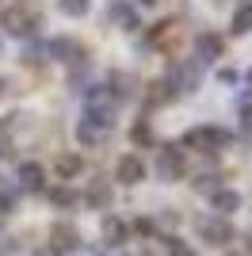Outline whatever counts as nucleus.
<instances>
[{
    "instance_id": "obj_8",
    "label": "nucleus",
    "mask_w": 252,
    "mask_h": 256,
    "mask_svg": "<svg viewBox=\"0 0 252 256\" xmlns=\"http://www.w3.org/2000/svg\"><path fill=\"white\" fill-rule=\"evenodd\" d=\"M42 180H46V168L34 164V160L16 168V192H42Z\"/></svg>"
},
{
    "instance_id": "obj_6",
    "label": "nucleus",
    "mask_w": 252,
    "mask_h": 256,
    "mask_svg": "<svg viewBox=\"0 0 252 256\" xmlns=\"http://www.w3.org/2000/svg\"><path fill=\"white\" fill-rule=\"evenodd\" d=\"M46 241H50V252H54V256H69V252H76V248H80V234H76L73 222H54Z\"/></svg>"
},
{
    "instance_id": "obj_24",
    "label": "nucleus",
    "mask_w": 252,
    "mask_h": 256,
    "mask_svg": "<svg viewBox=\"0 0 252 256\" xmlns=\"http://www.w3.org/2000/svg\"><path fill=\"white\" fill-rule=\"evenodd\" d=\"M134 230H138L142 237H149V234H153V222H149V218H138V222H134Z\"/></svg>"
},
{
    "instance_id": "obj_31",
    "label": "nucleus",
    "mask_w": 252,
    "mask_h": 256,
    "mask_svg": "<svg viewBox=\"0 0 252 256\" xmlns=\"http://www.w3.org/2000/svg\"><path fill=\"white\" fill-rule=\"evenodd\" d=\"M248 84H252V73H248Z\"/></svg>"
},
{
    "instance_id": "obj_4",
    "label": "nucleus",
    "mask_w": 252,
    "mask_h": 256,
    "mask_svg": "<svg viewBox=\"0 0 252 256\" xmlns=\"http://www.w3.org/2000/svg\"><path fill=\"white\" fill-rule=\"evenodd\" d=\"M230 142V130H222V126H191L188 134H184V146H191V150H222Z\"/></svg>"
},
{
    "instance_id": "obj_5",
    "label": "nucleus",
    "mask_w": 252,
    "mask_h": 256,
    "mask_svg": "<svg viewBox=\"0 0 252 256\" xmlns=\"http://www.w3.org/2000/svg\"><path fill=\"white\" fill-rule=\"evenodd\" d=\"M157 176L160 180H184L188 176V153L180 150V146H164L160 150V157H157Z\"/></svg>"
},
{
    "instance_id": "obj_22",
    "label": "nucleus",
    "mask_w": 252,
    "mask_h": 256,
    "mask_svg": "<svg viewBox=\"0 0 252 256\" xmlns=\"http://www.w3.org/2000/svg\"><path fill=\"white\" fill-rule=\"evenodd\" d=\"M168 256H195V248L184 245L180 237H168Z\"/></svg>"
},
{
    "instance_id": "obj_1",
    "label": "nucleus",
    "mask_w": 252,
    "mask_h": 256,
    "mask_svg": "<svg viewBox=\"0 0 252 256\" xmlns=\"http://www.w3.org/2000/svg\"><path fill=\"white\" fill-rule=\"evenodd\" d=\"M0 27L12 38H34L42 27V0H16V4H8L4 16H0Z\"/></svg>"
},
{
    "instance_id": "obj_29",
    "label": "nucleus",
    "mask_w": 252,
    "mask_h": 256,
    "mask_svg": "<svg viewBox=\"0 0 252 256\" xmlns=\"http://www.w3.org/2000/svg\"><path fill=\"white\" fill-rule=\"evenodd\" d=\"M134 4H146V8H149V4H157V0H134Z\"/></svg>"
},
{
    "instance_id": "obj_17",
    "label": "nucleus",
    "mask_w": 252,
    "mask_h": 256,
    "mask_svg": "<svg viewBox=\"0 0 252 256\" xmlns=\"http://www.w3.org/2000/svg\"><path fill=\"white\" fill-rule=\"evenodd\" d=\"M46 199H50L54 206H76V203H80V195L69 192V188H50V192H46Z\"/></svg>"
},
{
    "instance_id": "obj_25",
    "label": "nucleus",
    "mask_w": 252,
    "mask_h": 256,
    "mask_svg": "<svg viewBox=\"0 0 252 256\" xmlns=\"http://www.w3.org/2000/svg\"><path fill=\"white\" fill-rule=\"evenodd\" d=\"M218 80H222V84H237V73H233V69H222Z\"/></svg>"
},
{
    "instance_id": "obj_3",
    "label": "nucleus",
    "mask_w": 252,
    "mask_h": 256,
    "mask_svg": "<svg viewBox=\"0 0 252 256\" xmlns=\"http://www.w3.org/2000/svg\"><path fill=\"white\" fill-rule=\"evenodd\" d=\"M195 234H199L206 245L222 248V245L233 241V226L226 222V218H218V214H199V218H195Z\"/></svg>"
},
{
    "instance_id": "obj_18",
    "label": "nucleus",
    "mask_w": 252,
    "mask_h": 256,
    "mask_svg": "<svg viewBox=\"0 0 252 256\" xmlns=\"http://www.w3.org/2000/svg\"><path fill=\"white\" fill-rule=\"evenodd\" d=\"M164 100H172V88H168L164 80H153V84H149V92H146V104L157 107V104H164Z\"/></svg>"
},
{
    "instance_id": "obj_26",
    "label": "nucleus",
    "mask_w": 252,
    "mask_h": 256,
    "mask_svg": "<svg viewBox=\"0 0 252 256\" xmlns=\"http://www.w3.org/2000/svg\"><path fill=\"white\" fill-rule=\"evenodd\" d=\"M241 122H244V130H252V104L241 111Z\"/></svg>"
},
{
    "instance_id": "obj_23",
    "label": "nucleus",
    "mask_w": 252,
    "mask_h": 256,
    "mask_svg": "<svg viewBox=\"0 0 252 256\" xmlns=\"http://www.w3.org/2000/svg\"><path fill=\"white\" fill-rule=\"evenodd\" d=\"M16 248H20V241H16V237H0V256H12Z\"/></svg>"
},
{
    "instance_id": "obj_19",
    "label": "nucleus",
    "mask_w": 252,
    "mask_h": 256,
    "mask_svg": "<svg viewBox=\"0 0 252 256\" xmlns=\"http://www.w3.org/2000/svg\"><path fill=\"white\" fill-rule=\"evenodd\" d=\"M130 138H134V146H153V126H149V118L134 122V130H130Z\"/></svg>"
},
{
    "instance_id": "obj_14",
    "label": "nucleus",
    "mask_w": 252,
    "mask_h": 256,
    "mask_svg": "<svg viewBox=\"0 0 252 256\" xmlns=\"http://www.w3.org/2000/svg\"><path fill=\"white\" fill-rule=\"evenodd\" d=\"M210 206L218 210V218H226L230 210H237V206H241V195L233 192V188H218V192H210Z\"/></svg>"
},
{
    "instance_id": "obj_32",
    "label": "nucleus",
    "mask_w": 252,
    "mask_h": 256,
    "mask_svg": "<svg viewBox=\"0 0 252 256\" xmlns=\"http://www.w3.org/2000/svg\"><path fill=\"white\" fill-rule=\"evenodd\" d=\"M0 46H4V42H0Z\"/></svg>"
},
{
    "instance_id": "obj_20",
    "label": "nucleus",
    "mask_w": 252,
    "mask_h": 256,
    "mask_svg": "<svg viewBox=\"0 0 252 256\" xmlns=\"http://www.w3.org/2000/svg\"><path fill=\"white\" fill-rule=\"evenodd\" d=\"M58 8H62L65 16H73V20H76V16H84V12L92 8V0H58Z\"/></svg>"
},
{
    "instance_id": "obj_30",
    "label": "nucleus",
    "mask_w": 252,
    "mask_h": 256,
    "mask_svg": "<svg viewBox=\"0 0 252 256\" xmlns=\"http://www.w3.org/2000/svg\"><path fill=\"white\" fill-rule=\"evenodd\" d=\"M214 4H226V0H214Z\"/></svg>"
},
{
    "instance_id": "obj_11",
    "label": "nucleus",
    "mask_w": 252,
    "mask_h": 256,
    "mask_svg": "<svg viewBox=\"0 0 252 256\" xmlns=\"http://www.w3.org/2000/svg\"><path fill=\"white\" fill-rule=\"evenodd\" d=\"M80 199L92 206V210H107V206H111V180H92L84 188Z\"/></svg>"
},
{
    "instance_id": "obj_16",
    "label": "nucleus",
    "mask_w": 252,
    "mask_h": 256,
    "mask_svg": "<svg viewBox=\"0 0 252 256\" xmlns=\"http://www.w3.org/2000/svg\"><path fill=\"white\" fill-rule=\"evenodd\" d=\"M230 31H233V34H248V31H252V4H241V8L233 12Z\"/></svg>"
},
{
    "instance_id": "obj_21",
    "label": "nucleus",
    "mask_w": 252,
    "mask_h": 256,
    "mask_svg": "<svg viewBox=\"0 0 252 256\" xmlns=\"http://www.w3.org/2000/svg\"><path fill=\"white\" fill-rule=\"evenodd\" d=\"M12 210H16V188L0 184V214H12Z\"/></svg>"
},
{
    "instance_id": "obj_12",
    "label": "nucleus",
    "mask_w": 252,
    "mask_h": 256,
    "mask_svg": "<svg viewBox=\"0 0 252 256\" xmlns=\"http://www.w3.org/2000/svg\"><path fill=\"white\" fill-rule=\"evenodd\" d=\"M80 168H84L80 153H62V157H54V176H58V180H76Z\"/></svg>"
},
{
    "instance_id": "obj_27",
    "label": "nucleus",
    "mask_w": 252,
    "mask_h": 256,
    "mask_svg": "<svg viewBox=\"0 0 252 256\" xmlns=\"http://www.w3.org/2000/svg\"><path fill=\"white\" fill-rule=\"evenodd\" d=\"M244 241H248V252H252V230H248V234H244Z\"/></svg>"
},
{
    "instance_id": "obj_13",
    "label": "nucleus",
    "mask_w": 252,
    "mask_h": 256,
    "mask_svg": "<svg viewBox=\"0 0 252 256\" xmlns=\"http://www.w3.org/2000/svg\"><path fill=\"white\" fill-rule=\"evenodd\" d=\"M199 65H206V62H214V58H222V50H226V42H222V34H214V31H206V34H199Z\"/></svg>"
},
{
    "instance_id": "obj_15",
    "label": "nucleus",
    "mask_w": 252,
    "mask_h": 256,
    "mask_svg": "<svg viewBox=\"0 0 252 256\" xmlns=\"http://www.w3.org/2000/svg\"><path fill=\"white\" fill-rule=\"evenodd\" d=\"M122 241H126L122 218H115V214H111V218H104V245H107V248H118Z\"/></svg>"
},
{
    "instance_id": "obj_9",
    "label": "nucleus",
    "mask_w": 252,
    "mask_h": 256,
    "mask_svg": "<svg viewBox=\"0 0 252 256\" xmlns=\"http://www.w3.org/2000/svg\"><path fill=\"white\" fill-rule=\"evenodd\" d=\"M107 134H111V126H104V122H96V118H88V115L76 122V142H80V146H104Z\"/></svg>"
},
{
    "instance_id": "obj_2",
    "label": "nucleus",
    "mask_w": 252,
    "mask_h": 256,
    "mask_svg": "<svg viewBox=\"0 0 252 256\" xmlns=\"http://www.w3.org/2000/svg\"><path fill=\"white\" fill-rule=\"evenodd\" d=\"M122 104V92H111V84H96L84 92V107H88V118L104 122V126H115V111Z\"/></svg>"
},
{
    "instance_id": "obj_7",
    "label": "nucleus",
    "mask_w": 252,
    "mask_h": 256,
    "mask_svg": "<svg viewBox=\"0 0 252 256\" xmlns=\"http://www.w3.org/2000/svg\"><path fill=\"white\" fill-rule=\"evenodd\" d=\"M115 180L118 184H142L146 180V160L138 157V153H126V157H118V164H115Z\"/></svg>"
},
{
    "instance_id": "obj_28",
    "label": "nucleus",
    "mask_w": 252,
    "mask_h": 256,
    "mask_svg": "<svg viewBox=\"0 0 252 256\" xmlns=\"http://www.w3.org/2000/svg\"><path fill=\"white\" fill-rule=\"evenodd\" d=\"M4 88H8V80H4V76H0V96H4Z\"/></svg>"
},
{
    "instance_id": "obj_10",
    "label": "nucleus",
    "mask_w": 252,
    "mask_h": 256,
    "mask_svg": "<svg viewBox=\"0 0 252 256\" xmlns=\"http://www.w3.org/2000/svg\"><path fill=\"white\" fill-rule=\"evenodd\" d=\"M107 20L118 23L122 31H138V12L130 8V0H111L107 4Z\"/></svg>"
}]
</instances>
